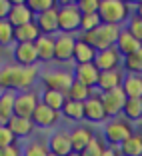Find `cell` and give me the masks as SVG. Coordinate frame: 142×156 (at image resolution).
I'll use <instances>...</instances> for the list:
<instances>
[{
  "instance_id": "obj_1",
  "label": "cell",
  "mask_w": 142,
  "mask_h": 156,
  "mask_svg": "<svg viewBox=\"0 0 142 156\" xmlns=\"http://www.w3.org/2000/svg\"><path fill=\"white\" fill-rule=\"evenodd\" d=\"M38 78H40L38 66L4 64L0 68V90H10V92L32 90Z\"/></svg>"
},
{
  "instance_id": "obj_2",
  "label": "cell",
  "mask_w": 142,
  "mask_h": 156,
  "mask_svg": "<svg viewBox=\"0 0 142 156\" xmlns=\"http://www.w3.org/2000/svg\"><path fill=\"white\" fill-rule=\"evenodd\" d=\"M122 30V26H114V24H100L90 32H82L80 40H84L86 44H90L96 52L106 50V48H114L118 34Z\"/></svg>"
},
{
  "instance_id": "obj_3",
  "label": "cell",
  "mask_w": 142,
  "mask_h": 156,
  "mask_svg": "<svg viewBox=\"0 0 142 156\" xmlns=\"http://www.w3.org/2000/svg\"><path fill=\"white\" fill-rule=\"evenodd\" d=\"M98 16H100L102 24L122 26L130 18V6L126 2H122V0H100Z\"/></svg>"
},
{
  "instance_id": "obj_4",
  "label": "cell",
  "mask_w": 142,
  "mask_h": 156,
  "mask_svg": "<svg viewBox=\"0 0 142 156\" xmlns=\"http://www.w3.org/2000/svg\"><path fill=\"white\" fill-rule=\"evenodd\" d=\"M134 134L132 126H130L128 120L124 118H112L104 124L102 128V136H104V142L106 146H112V148H118L122 142H126L130 136Z\"/></svg>"
},
{
  "instance_id": "obj_5",
  "label": "cell",
  "mask_w": 142,
  "mask_h": 156,
  "mask_svg": "<svg viewBox=\"0 0 142 156\" xmlns=\"http://www.w3.org/2000/svg\"><path fill=\"white\" fill-rule=\"evenodd\" d=\"M82 14L76 2H64L58 6V32L60 34H76L80 32Z\"/></svg>"
},
{
  "instance_id": "obj_6",
  "label": "cell",
  "mask_w": 142,
  "mask_h": 156,
  "mask_svg": "<svg viewBox=\"0 0 142 156\" xmlns=\"http://www.w3.org/2000/svg\"><path fill=\"white\" fill-rule=\"evenodd\" d=\"M40 82L46 90H58V92H68V88L72 86L74 76L72 70L66 68H54V70H46L40 72Z\"/></svg>"
},
{
  "instance_id": "obj_7",
  "label": "cell",
  "mask_w": 142,
  "mask_h": 156,
  "mask_svg": "<svg viewBox=\"0 0 142 156\" xmlns=\"http://www.w3.org/2000/svg\"><path fill=\"white\" fill-rule=\"evenodd\" d=\"M40 104V94L34 90H24L16 92V100H14V114L22 116V118H32L36 106Z\"/></svg>"
},
{
  "instance_id": "obj_8",
  "label": "cell",
  "mask_w": 142,
  "mask_h": 156,
  "mask_svg": "<svg viewBox=\"0 0 142 156\" xmlns=\"http://www.w3.org/2000/svg\"><path fill=\"white\" fill-rule=\"evenodd\" d=\"M76 36L74 34H56L54 36V62L58 64H68L72 62Z\"/></svg>"
},
{
  "instance_id": "obj_9",
  "label": "cell",
  "mask_w": 142,
  "mask_h": 156,
  "mask_svg": "<svg viewBox=\"0 0 142 156\" xmlns=\"http://www.w3.org/2000/svg\"><path fill=\"white\" fill-rule=\"evenodd\" d=\"M100 100H102V106H104L106 116L112 120V118H118L122 114L124 104H126V94H124L122 88H116V90L100 94Z\"/></svg>"
},
{
  "instance_id": "obj_10",
  "label": "cell",
  "mask_w": 142,
  "mask_h": 156,
  "mask_svg": "<svg viewBox=\"0 0 142 156\" xmlns=\"http://www.w3.org/2000/svg\"><path fill=\"white\" fill-rule=\"evenodd\" d=\"M60 118H62V114L60 112H56V110H52V108H48V106H44L40 102V104L36 106V110H34V114H32V124H34V128H44V130H48V128H54L56 124L60 122Z\"/></svg>"
},
{
  "instance_id": "obj_11",
  "label": "cell",
  "mask_w": 142,
  "mask_h": 156,
  "mask_svg": "<svg viewBox=\"0 0 142 156\" xmlns=\"http://www.w3.org/2000/svg\"><path fill=\"white\" fill-rule=\"evenodd\" d=\"M48 150L54 156H70L72 142H70V130H54L48 138Z\"/></svg>"
},
{
  "instance_id": "obj_12",
  "label": "cell",
  "mask_w": 142,
  "mask_h": 156,
  "mask_svg": "<svg viewBox=\"0 0 142 156\" xmlns=\"http://www.w3.org/2000/svg\"><path fill=\"white\" fill-rule=\"evenodd\" d=\"M72 76H74V82H80L84 86L92 88V90H96L100 70L94 66V62H90V64H74Z\"/></svg>"
},
{
  "instance_id": "obj_13",
  "label": "cell",
  "mask_w": 142,
  "mask_h": 156,
  "mask_svg": "<svg viewBox=\"0 0 142 156\" xmlns=\"http://www.w3.org/2000/svg\"><path fill=\"white\" fill-rule=\"evenodd\" d=\"M94 130L88 124H76L72 130H70V142H72V152L80 154L88 144L94 140Z\"/></svg>"
},
{
  "instance_id": "obj_14",
  "label": "cell",
  "mask_w": 142,
  "mask_h": 156,
  "mask_svg": "<svg viewBox=\"0 0 142 156\" xmlns=\"http://www.w3.org/2000/svg\"><path fill=\"white\" fill-rule=\"evenodd\" d=\"M84 120L90 124H100L108 120L104 106H102V100H100V94H96V92L84 102Z\"/></svg>"
},
{
  "instance_id": "obj_15",
  "label": "cell",
  "mask_w": 142,
  "mask_h": 156,
  "mask_svg": "<svg viewBox=\"0 0 142 156\" xmlns=\"http://www.w3.org/2000/svg\"><path fill=\"white\" fill-rule=\"evenodd\" d=\"M94 66H96L100 72L106 70H118L122 66V56L116 48H106V50L96 52V58H94Z\"/></svg>"
},
{
  "instance_id": "obj_16",
  "label": "cell",
  "mask_w": 142,
  "mask_h": 156,
  "mask_svg": "<svg viewBox=\"0 0 142 156\" xmlns=\"http://www.w3.org/2000/svg\"><path fill=\"white\" fill-rule=\"evenodd\" d=\"M6 20H8L14 28H18V26H24V24L34 22V14H32V10L28 8L26 2H12Z\"/></svg>"
},
{
  "instance_id": "obj_17",
  "label": "cell",
  "mask_w": 142,
  "mask_h": 156,
  "mask_svg": "<svg viewBox=\"0 0 142 156\" xmlns=\"http://www.w3.org/2000/svg\"><path fill=\"white\" fill-rule=\"evenodd\" d=\"M34 24H36L38 30L42 34H46V36L56 34L58 32V6L46 10V12L38 14V16H34Z\"/></svg>"
},
{
  "instance_id": "obj_18",
  "label": "cell",
  "mask_w": 142,
  "mask_h": 156,
  "mask_svg": "<svg viewBox=\"0 0 142 156\" xmlns=\"http://www.w3.org/2000/svg\"><path fill=\"white\" fill-rule=\"evenodd\" d=\"M12 60L18 66H36L38 64V54L34 44H14Z\"/></svg>"
},
{
  "instance_id": "obj_19",
  "label": "cell",
  "mask_w": 142,
  "mask_h": 156,
  "mask_svg": "<svg viewBox=\"0 0 142 156\" xmlns=\"http://www.w3.org/2000/svg\"><path fill=\"white\" fill-rule=\"evenodd\" d=\"M122 82H124V74L122 70H106V72H100L98 76V94H104V92H110V90H116V88H122Z\"/></svg>"
},
{
  "instance_id": "obj_20",
  "label": "cell",
  "mask_w": 142,
  "mask_h": 156,
  "mask_svg": "<svg viewBox=\"0 0 142 156\" xmlns=\"http://www.w3.org/2000/svg\"><path fill=\"white\" fill-rule=\"evenodd\" d=\"M6 126L10 128V132L16 136V140L18 138H28V136H32L34 132V124L30 118H22V116H16L14 114L12 118L6 122Z\"/></svg>"
},
{
  "instance_id": "obj_21",
  "label": "cell",
  "mask_w": 142,
  "mask_h": 156,
  "mask_svg": "<svg viewBox=\"0 0 142 156\" xmlns=\"http://www.w3.org/2000/svg\"><path fill=\"white\" fill-rule=\"evenodd\" d=\"M140 46H142L140 42H138L136 38H134L132 34H130L128 30L122 26V30H120V34H118V40H116V46H114L116 50L120 52V56H122V58H126V56H130L132 52H136Z\"/></svg>"
},
{
  "instance_id": "obj_22",
  "label": "cell",
  "mask_w": 142,
  "mask_h": 156,
  "mask_svg": "<svg viewBox=\"0 0 142 156\" xmlns=\"http://www.w3.org/2000/svg\"><path fill=\"white\" fill-rule=\"evenodd\" d=\"M40 36H42V32L38 30V26L34 22L14 28V42L16 44H34Z\"/></svg>"
},
{
  "instance_id": "obj_23",
  "label": "cell",
  "mask_w": 142,
  "mask_h": 156,
  "mask_svg": "<svg viewBox=\"0 0 142 156\" xmlns=\"http://www.w3.org/2000/svg\"><path fill=\"white\" fill-rule=\"evenodd\" d=\"M34 48H36V54H38V62H52L54 60V36H46L42 34L36 42H34Z\"/></svg>"
},
{
  "instance_id": "obj_24",
  "label": "cell",
  "mask_w": 142,
  "mask_h": 156,
  "mask_svg": "<svg viewBox=\"0 0 142 156\" xmlns=\"http://www.w3.org/2000/svg\"><path fill=\"white\" fill-rule=\"evenodd\" d=\"M94 58H96V50H94L90 44H86L84 40L76 38L74 56H72V62H74V64H90V62H94Z\"/></svg>"
},
{
  "instance_id": "obj_25",
  "label": "cell",
  "mask_w": 142,
  "mask_h": 156,
  "mask_svg": "<svg viewBox=\"0 0 142 156\" xmlns=\"http://www.w3.org/2000/svg\"><path fill=\"white\" fill-rule=\"evenodd\" d=\"M40 102L44 106H48V108H52V110H56V112H62V108L66 104V94L64 92H58V90H46V88H42Z\"/></svg>"
},
{
  "instance_id": "obj_26",
  "label": "cell",
  "mask_w": 142,
  "mask_h": 156,
  "mask_svg": "<svg viewBox=\"0 0 142 156\" xmlns=\"http://www.w3.org/2000/svg\"><path fill=\"white\" fill-rule=\"evenodd\" d=\"M14 100L16 92L0 90V124H6L14 116Z\"/></svg>"
},
{
  "instance_id": "obj_27",
  "label": "cell",
  "mask_w": 142,
  "mask_h": 156,
  "mask_svg": "<svg viewBox=\"0 0 142 156\" xmlns=\"http://www.w3.org/2000/svg\"><path fill=\"white\" fill-rule=\"evenodd\" d=\"M122 90L126 94V98H142V76L126 74L122 82Z\"/></svg>"
},
{
  "instance_id": "obj_28",
  "label": "cell",
  "mask_w": 142,
  "mask_h": 156,
  "mask_svg": "<svg viewBox=\"0 0 142 156\" xmlns=\"http://www.w3.org/2000/svg\"><path fill=\"white\" fill-rule=\"evenodd\" d=\"M120 156H142V134L134 132L132 136L118 146Z\"/></svg>"
},
{
  "instance_id": "obj_29",
  "label": "cell",
  "mask_w": 142,
  "mask_h": 156,
  "mask_svg": "<svg viewBox=\"0 0 142 156\" xmlns=\"http://www.w3.org/2000/svg\"><path fill=\"white\" fill-rule=\"evenodd\" d=\"M60 114L64 116L66 120H70V122L80 124L84 120V102L66 100V104H64V108H62V112H60Z\"/></svg>"
},
{
  "instance_id": "obj_30",
  "label": "cell",
  "mask_w": 142,
  "mask_h": 156,
  "mask_svg": "<svg viewBox=\"0 0 142 156\" xmlns=\"http://www.w3.org/2000/svg\"><path fill=\"white\" fill-rule=\"evenodd\" d=\"M122 116L128 122H140L142 120V100L140 98H126Z\"/></svg>"
},
{
  "instance_id": "obj_31",
  "label": "cell",
  "mask_w": 142,
  "mask_h": 156,
  "mask_svg": "<svg viewBox=\"0 0 142 156\" xmlns=\"http://www.w3.org/2000/svg\"><path fill=\"white\" fill-rule=\"evenodd\" d=\"M92 94H94V90H92V88L84 86V84H80V82H72V86L68 88V92H66V100L86 102Z\"/></svg>"
},
{
  "instance_id": "obj_32",
  "label": "cell",
  "mask_w": 142,
  "mask_h": 156,
  "mask_svg": "<svg viewBox=\"0 0 142 156\" xmlns=\"http://www.w3.org/2000/svg\"><path fill=\"white\" fill-rule=\"evenodd\" d=\"M122 68L128 74H138V76H142V46L136 52H132L130 56L122 58Z\"/></svg>"
},
{
  "instance_id": "obj_33",
  "label": "cell",
  "mask_w": 142,
  "mask_h": 156,
  "mask_svg": "<svg viewBox=\"0 0 142 156\" xmlns=\"http://www.w3.org/2000/svg\"><path fill=\"white\" fill-rule=\"evenodd\" d=\"M48 154H50L48 142H44V140H30L22 148V156H48Z\"/></svg>"
},
{
  "instance_id": "obj_34",
  "label": "cell",
  "mask_w": 142,
  "mask_h": 156,
  "mask_svg": "<svg viewBox=\"0 0 142 156\" xmlns=\"http://www.w3.org/2000/svg\"><path fill=\"white\" fill-rule=\"evenodd\" d=\"M14 44V26L8 20H0V46Z\"/></svg>"
},
{
  "instance_id": "obj_35",
  "label": "cell",
  "mask_w": 142,
  "mask_h": 156,
  "mask_svg": "<svg viewBox=\"0 0 142 156\" xmlns=\"http://www.w3.org/2000/svg\"><path fill=\"white\" fill-rule=\"evenodd\" d=\"M26 4H28V8L32 10L34 16H38V14L46 12V10L56 8V6H58L54 0H26Z\"/></svg>"
},
{
  "instance_id": "obj_36",
  "label": "cell",
  "mask_w": 142,
  "mask_h": 156,
  "mask_svg": "<svg viewBox=\"0 0 142 156\" xmlns=\"http://www.w3.org/2000/svg\"><path fill=\"white\" fill-rule=\"evenodd\" d=\"M104 150H106V142L100 140L98 136H94V140H92V142L80 152V156H102Z\"/></svg>"
},
{
  "instance_id": "obj_37",
  "label": "cell",
  "mask_w": 142,
  "mask_h": 156,
  "mask_svg": "<svg viewBox=\"0 0 142 156\" xmlns=\"http://www.w3.org/2000/svg\"><path fill=\"white\" fill-rule=\"evenodd\" d=\"M124 28L142 44V18H138L136 14H130V18H128V22H126Z\"/></svg>"
},
{
  "instance_id": "obj_38",
  "label": "cell",
  "mask_w": 142,
  "mask_h": 156,
  "mask_svg": "<svg viewBox=\"0 0 142 156\" xmlns=\"http://www.w3.org/2000/svg\"><path fill=\"white\" fill-rule=\"evenodd\" d=\"M100 16H98V12L94 14H82V20H80V32H90V30H94L96 26H100Z\"/></svg>"
},
{
  "instance_id": "obj_39",
  "label": "cell",
  "mask_w": 142,
  "mask_h": 156,
  "mask_svg": "<svg viewBox=\"0 0 142 156\" xmlns=\"http://www.w3.org/2000/svg\"><path fill=\"white\" fill-rule=\"evenodd\" d=\"M12 144H16V136L10 132V128L6 124H0V148L12 146Z\"/></svg>"
},
{
  "instance_id": "obj_40",
  "label": "cell",
  "mask_w": 142,
  "mask_h": 156,
  "mask_svg": "<svg viewBox=\"0 0 142 156\" xmlns=\"http://www.w3.org/2000/svg\"><path fill=\"white\" fill-rule=\"evenodd\" d=\"M80 14H94L98 12V6H100V0H80L76 2Z\"/></svg>"
},
{
  "instance_id": "obj_41",
  "label": "cell",
  "mask_w": 142,
  "mask_h": 156,
  "mask_svg": "<svg viewBox=\"0 0 142 156\" xmlns=\"http://www.w3.org/2000/svg\"><path fill=\"white\" fill-rule=\"evenodd\" d=\"M0 156H22V148H20L18 144L4 146V148H0Z\"/></svg>"
},
{
  "instance_id": "obj_42",
  "label": "cell",
  "mask_w": 142,
  "mask_h": 156,
  "mask_svg": "<svg viewBox=\"0 0 142 156\" xmlns=\"http://www.w3.org/2000/svg\"><path fill=\"white\" fill-rule=\"evenodd\" d=\"M10 6H12V2H8V0H0V20L8 18Z\"/></svg>"
},
{
  "instance_id": "obj_43",
  "label": "cell",
  "mask_w": 142,
  "mask_h": 156,
  "mask_svg": "<svg viewBox=\"0 0 142 156\" xmlns=\"http://www.w3.org/2000/svg\"><path fill=\"white\" fill-rule=\"evenodd\" d=\"M102 156H120V152H118V148L106 146V150H104V154H102Z\"/></svg>"
},
{
  "instance_id": "obj_44",
  "label": "cell",
  "mask_w": 142,
  "mask_h": 156,
  "mask_svg": "<svg viewBox=\"0 0 142 156\" xmlns=\"http://www.w3.org/2000/svg\"><path fill=\"white\" fill-rule=\"evenodd\" d=\"M134 14H136L138 18H142V0H140V2H138L136 6H134Z\"/></svg>"
},
{
  "instance_id": "obj_45",
  "label": "cell",
  "mask_w": 142,
  "mask_h": 156,
  "mask_svg": "<svg viewBox=\"0 0 142 156\" xmlns=\"http://www.w3.org/2000/svg\"><path fill=\"white\" fill-rule=\"evenodd\" d=\"M70 156H80V154H76V152H72V154H70Z\"/></svg>"
},
{
  "instance_id": "obj_46",
  "label": "cell",
  "mask_w": 142,
  "mask_h": 156,
  "mask_svg": "<svg viewBox=\"0 0 142 156\" xmlns=\"http://www.w3.org/2000/svg\"><path fill=\"white\" fill-rule=\"evenodd\" d=\"M48 156H54V154H48Z\"/></svg>"
},
{
  "instance_id": "obj_47",
  "label": "cell",
  "mask_w": 142,
  "mask_h": 156,
  "mask_svg": "<svg viewBox=\"0 0 142 156\" xmlns=\"http://www.w3.org/2000/svg\"><path fill=\"white\" fill-rule=\"evenodd\" d=\"M140 100H142V98H140Z\"/></svg>"
}]
</instances>
